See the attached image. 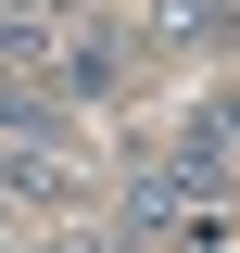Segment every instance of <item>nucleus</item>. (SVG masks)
<instances>
[{"label": "nucleus", "mask_w": 240, "mask_h": 253, "mask_svg": "<svg viewBox=\"0 0 240 253\" xmlns=\"http://www.w3.org/2000/svg\"><path fill=\"white\" fill-rule=\"evenodd\" d=\"M126 63H139L126 26H76V38H51V89L63 101H101V89H126Z\"/></svg>", "instance_id": "obj_1"}, {"label": "nucleus", "mask_w": 240, "mask_h": 253, "mask_svg": "<svg viewBox=\"0 0 240 253\" xmlns=\"http://www.w3.org/2000/svg\"><path fill=\"white\" fill-rule=\"evenodd\" d=\"M0 190H26V203H63V190H76V152H51V139H13V152H0Z\"/></svg>", "instance_id": "obj_2"}, {"label": "nucleus", "mask_w": 240, "mask_h": 253, "mask_svg": "<svg viewBox=\"0 0 240 253\" xmlns=\"http://www.w3.org/2000/svg\"><path fill=\"white\" fill-rule=\"evenodd\" d=\"M215 13L228 0H152V38H215Z\"/></svg>", "instance_id": "obj_3"}, {"label": "nucleus", "mask_w": 240, "mask_h": 253, "mask_svg": "<svg viewBox=\"0 0 240 253\" xmlns=\"http://www.w3.org/2000/svg\"><path fill=\"white\" fill-rule=\"evenodd\" d=\"M63 13H76V0H0V26H26V38H51Z\"/></svg>", "instance_id": "obj_4"}, {"label": "nucleus", "mask_w": 240, "mask_h": 253, "mask_svg": "<svg viewBox=\"0 0 240 253\" xmlns=\"http://www.w3.org/2000/svg\"><path fill=\"white\" fill-rule=\"evenodd\" d=\"M38 253H139L126 228H63V241H38Z\"/></svg>", "instance_id": "obj_5"}]
</instances>
